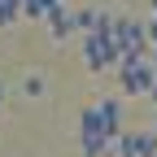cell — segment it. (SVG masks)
<instances>
[{
    "label": "cell",
    "mask_w": 157,
    "mask_h": 157,
    "mask_svg": "<svg viewBox=\"0 0 157 157\" xmlns=\"http://www.w3.org/2000/svg\"><path fill=\"white\" fill-rule=\"evenodd\" d=\"M113 140H118V135L109 131L105 113L96 105H87L83 113H78V153H83V157H105L113 148Z\"/></svg>",
    "instance_id": "cell-1"
},
{
    "label": "cell",
    "mask_w": 157,
    "mask_h": 157,
    "mask_svg": "<svg viewBox=\"0 0 157 157\" xmlns=\"http://www.w3.org/2000/svg\"><path fill=\"white\" fill-rule=\"evenodd\" d=\"M109 39L118 48V61H122V57H148L153 52L148 31H144V22H135V17H113L109 22Z\"/></svg>",
    "instance_id": "cell-2"
},
{
    "label": "cell",
    "mask_w": 157,
    "mask_h": 157,
    "mask_svg": "<svg viewBox=\"0 0 157 157\" xmlns=\"http://www.w3.org/2000/svg\"><path fill=\"white\" fill-rule=\"evenodd\" d=\"M153 83H157L153 57H122L118 61V87H122V96H148Z\"/></svg>",
    "instance_id": "cell-3"
},
{
    "label": "cell",
    "mask_w": 157,
    "mask_h": 157,
    "mask_svg": "<svg viewBox=\"0 0 157 157\" xmlns=\"http://www.w3.org/2000/svg\"><path fill=\"white\" fill-rule=\"evenodd\" d=\"M83 70H92V74H105V70H118V48H113V39H109V31H92V35H83Z\"/></svg>",
    "instance_id": "cell-4"
},
{
    "label": "cell",
    "mask_w": 157,
    "mask_h": 157,
    "mask_svg": "<svg viewBox=\"0 0 157 157\" xmlns=\"http://www.w3.org/2000/svg\"><path fill=\"white\" fill-rule=\"evenodd\" d=\"M109 153H118V157H157V131H122Z\"/></svg>",
    "instance_id": "cell-5"
},
{
    "label": "cell",
    "mask_w": 157,
    "mask_h": 157,
    "mask_svg": "<svg viewBox=\"0 0 157 157\" xmlns=\"http://www.w3.org/2000/svg\"><path fill=\"white\" fill-rule=\"evenodd\" d=\"M44 22H48V35L57 39V44H66L70 35H78V31H74V9H66V5L48 9V17H44Z\"/></svg>",
    "instance_id": "cell-6"
},
{
    "label": "cell",
    "mask_w": 157,
    "mask_h": 157,
    "mask_svg": "<svg viewBox=\"0 0 157 157\" xmlns=\"http://www.w3.org/2000/svg\"><path fill=\"white\" fill-rule=\"evenodd\" d=\"M96 109L105 113V122H109V131H113V135H122V101H118V96H105V101H96Z\"/></svg>",
    "instance_id": "cell-7"
},
{
    "label": "cell",
    "mask_w": 157,
    "mask_h": 157,
    "mask_svg": "<svg viewBox=\"0 0 157 157\" xmlns=\"http://www.w3.org/2000/svg\"><path fill=\"white\" fill-rule=\"evenodd\" d=\"M66 5V0H22V17H48V9Z\"/></svg>",
    "instance_id": "cell-8"
},
{
    "label": "cell",
    "mask_w": 157,
    "mask_h": 157,
    "mask_svg": "<svg viewBox=\"0 0 157 157\" xmlns=\"http://www.w3.org/2000/svg\"><path fill=\"white\" fill-rule=\"evenodd\" d=\"M17 17H22V0H0V31L13 26Z\"/></svg>",
    "instance_id": "cell-9"
},
{
    "label": "cell",
    "mask_w": 157,
    "mask_h": 157,
    "mask_svg": "<svg viewBox=\"0 0 157 157\" xmlns=\"http://www.w3.org/2000/svg\"><path fill=\"white\" fill-rule=\"evenodd\" d=\"M22 92L26 96H44V74H31L26 83H22Z\"/></svg>",
    "instance_id": "cell-10"
},
{
    "label": "cell",
    "mask_w": 157,
    "mask_h": 157,
    "mask_svg": "<svg viewBox=\"0 0 157 157\" xmlns=\"http://www.w3.org/2000/svg\"><path fill=\"white\" fill-rule=\"evenodd\" d=\"M144 31H148V44H153V48H157V13H153V17H148V22H144Z\"/></svg>",
    "instance_id": "cell-11"
},
{
    "label": "cell",
    "mask_w": 157,
    "mask_h": 157,
    "mask_svg": "<svg viewBox=\"0 0 157 157\" xmlns=\"http://www.w3.org/2000/svg\"><path fill=\"white\" fill-rule=\"evenodd\" d=\"M5 96H9V87H5V83H0V105H5Z\"/></svg>",
    "instance_id": "cell-12"
},
{
    "label": "cell",
    "mask_w": 157,
    "mask_h": 157,
    "mask_svg": "<svg viewBox=\"0 0 157 157\" xmlns=\"http://www.w3.org/2000/svg\"><path fill=\"white\" fill-rule=\"evenodd\" d=\"M148 96H153V105H157V83H153V92H148Z\"/></svg>",
    "instance_id": "cell-13"
},
{
    "label": "cell",
    "mask_w": 157,
    "mask_h": 157,
    "mask_svg": "<svg viewBox=\"0 0 157 157\" xmlns=\"http://www.w3.org/2000/svg\"><path fill=\"white\" fill-rule=\"evenodd\" d=\"M148 5H153V13H157V0H148Z\"/></svg>",
    "instance_id": "cell-14"
},
{
    "label": "cell",
    "mask_w": 157,
    "mask_h": 157,
    "mask_svg": "<svg viewBox=\"0 0 157 157\" xmlns=\"http://www.w3.org/2000/svg\"><path fill=\"white\" fill-rule=\"evenodd\" d=\"M122 5H131V0H122Z\"/></svg>",
    "instance_id": "cell-15"
},
{
    "label": "cell",
    "mask_w": 157,
    "mask_h": 157,
    "mask_svg": "<svg viewBox=\"0 0 157 157\" xmlns=\"http://www.w3.org/2000/svg\"><path fill=\"white\" fill-rule=\"evenodd\" d=\"M153 131H157V122H153Z\"/></svg>",
    "instance_id": "cell-16"
}]
</instances>
